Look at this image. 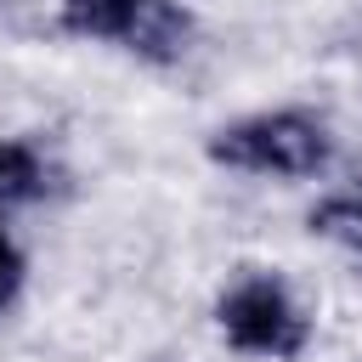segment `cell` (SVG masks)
I'll list each match as a JSON object with an SVG mask.
<instances>
[{
    "mask_svg": "<svg viewBox=\"0 0 362 362\" xmlns=\"http://www.w3.org/2000/svg\"><path fill=\"white\" fill-rule=\"evenodd\" d=\"M209 158L232 170H272V175H311L328 158V136L305 113H260L209 141Z\"/></svg>",
    "mask_w": 362,
    "mask_h": 362,
    "instance_id": "6da1fadb",
    "label": "cell"
},
{
    "mask_svg": "<svg viewBox=\"0 0 362 362\" xmlns=\"http://www.w3.org/2000/svg\"><path fill=\"white\" fill-rule=\"evenodd\" d=\"M221 328L232 345L243 351H260V356H294L305 345V317L288 305V294L266 277H249L238 283L226 300H221Z\"/></svg>",
    "mask_w": 362,
    "mask_h": 362,
    "instance_id": "7a4b0ae2",
    "label": "cell"
},
{
    "mask_svg": "<svg viewBox=\"0 0 362 362\" xmlns=\"http://www.w3.org/2000/svg\"><path fill=\"white\" fill-rule=\"evenodd\" d=\"M187 34H192V17L170 0H136L130 11V28H124V45L153 57V62H170L187 51Z\"/></svg>",
    "mask_w": 362,
    "mask_h": 362,
    "instance_id": "3957f363",
    "label": "cell"
},
{
    "mask_svg": "<svg viewBox=\"0 0 362 362\" xmlns=\"http://www.w3.org/2000/svg\"><path fill=\"white\" fill-rule=\"evenodd\" d=\"M57 11H62V23H68V28H79V34H107V40H124L136 0H57Z\"/></svg>",
    "mask_w": 362,
    "mask_h": 362,
    "instance_id": "277c9868",
    "label": "cell"
},
{
    "mask_svg": "<svg viewBox=\"0 0 362 362\" xmlns=\"http://www.w3.org/2000/svg\"><path fill=\"white\" fill-rule=\"evenodd\" d=\"M311 232L334 238L339 249H356L362 255V198L356 192H339V198H322L311 209Z\"/></svg>",
    "mask_w": 362,
    "mask_h": 362,
    "instance_id": "5b68a950",
    "label": "cell"
},
{
    "mask_svg": "<svg viewBox=\"0 0 362 362\" xmlns=\"http://www.w3.org/2000/svg\"><path fill=\"white\" fill-rule=\"evenodd\" d=\"M40 187H45V175H40V158H34L23 141H0V204L34 198Z\"/></svg>",
    "mask_w": 362,
    "mask_h": 362,
    "instance_id": "8992f818",
    "label": "cell"
},
{
    "mask_svg": "<svg viewBox=\"0 0 362 362\" xmlns=\"http://www.w3.org/2000/svg\"><path fill=\"white\" fill-rule=\"evenodd\" d=\"M17 277H23V260H17V249H11L6 232H0V305L17 294Z\"/></svg>",
    "mask_w": 362,
    "mask_h": 362,
    "instance_id": "52a82bcc",
    "label": "cell"
}]
</instances>
